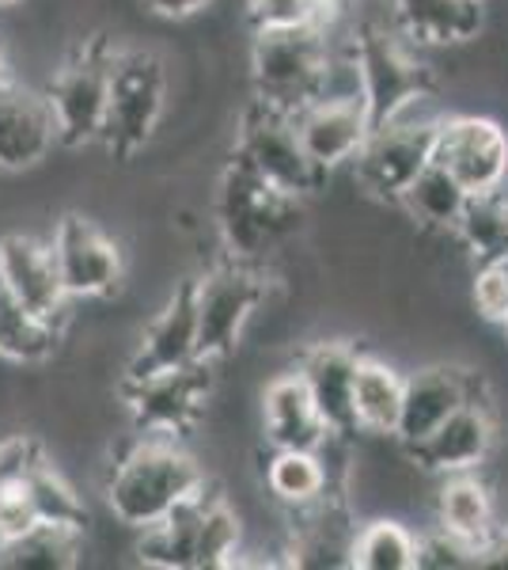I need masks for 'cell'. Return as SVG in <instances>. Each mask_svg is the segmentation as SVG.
<instances>
[{"label":"cell","mask_w":508,"mask_h":570,"mask_svg":"<svg viewBox=\"0 0 508 570\" xmlns=\"http://www.w3.org/2000/svg\"><path fill=\"white\" fill-rule=\"evenodd\" d=\"M432 164L448 168L467 195H501L508 187V130L489 115H445Z\"/></svg>","instance_id":"7c38bea8"},{"label":"cell","mask_w":508,"mask_h":570,"mask_svg":"<svg viewBox=\"0 0 508 570\" xmlns=\"http://www.w3.org/2000/svg\"><path fill=\"white\" fill-rule=\"evenodd\" d=\"M297 134L322 176L353 164L360 145L372 134V115H368L360 96H322L297 115Z\"/></svg>","instance_id":"e0dca14e"},{"label":"cell","mask_w":508,"mask_h":570,"mask_svg":"<svg viewBox=\"0 0 508 570\" xmlns=\"http://www.w3.org/2000/svg\"><path fill=\"white\" fill-rule=\"evenodd\" d=\"M395 31L418 50L467 46L486 31V0H395Z\"/></svg>","instance_id":"44dd1931"},{"label":"cell","mask_w":508,"mask_h":570,"mask_svg":"<svg viewBox=\"0 0 508 570\" xmlns=\"http://www.w3.org/2000/svg\"><path fill=\"white\" fill-rule=\"evenodd\" d=\"M418 567H437V570H459V567H475V551L467 544H459L448 532H432V537L421 540L418 551Z\"/></svg>","instance_id":"e575fe53"},{"label":"cell","mask_w":508,"mask_h":570,"mask_svg":"<svg viewBox=\"0 0 508 570\" xmlns=\"http://www.w3.org/2000/svg\"><path fill=\"white\" fill-rule=\"evenodd\" d=\"M46 456L42 441L34 434H4L0 438V499H4L8 491H16L27 475H31V468L39 464Z\"/></svg>","instance_id":"d6a6232c"},{"label":"cell","mask_w":508,"mask_h":570,"mask_svg":"<svg viewBox=\"0 0 508 570\" xmlns=\"http://www.w3.org/2000/svg\"><path fill=\"white\" fill-rule=\"evenodd\" d=\"M432 510H437V529L448 532V537H456L459 544H467L475 556L494 540V532L501 529V521H497L494 487H489L478 472L440 475Z\"/></svg>","instance_id":"7402d4cb"},{"label":"cell","mask_w":508,"mask_h":570,"mask_svg":"<svg viewBox=\"0 0 508 570\" xmlns=\"http://www.w3.org/2000/svg\"><path fill=\"white\" fill-rule=\"evenodd\" d=\"M141 4L160 20H190V16L206 12L212 0H141Z\"/></svg>","instance_id":"8d00e7d4"},{"label":"cell","mask_w":508,"mask_h":570,"mask_svg":"<svg viewBox=\"0 0 508 570\" xmlns=\"http://www.w3.org/2000/svg\"><path fill=\"white\" fill-rule=\"evenodd\" d=\"M122 407L129 411L137 434H168L187 438L206 419V403L212 395V362L182 365L175 373H160L141 384H118Z\"/></svg>","instance_id":"8fae6325"},{"label":"cell","mask_w":508,"mask_h":570,"mask_svg":"<svg viewBox=\"0 0 508 570\" xmlns=\"http://www.w3.org/2000/svg\"><path fill=\"white\" fill-rule=\"evenodd\" d=\"M478 400L489 403L486 376L478 370L456 365V362L421 365V370L406 373L402 415H399V430H395V441H399L402 449L421 445L451 411H459L464 403H478Z\"/></svg>","instance_id":"4fadbf2b"},{"label":"cell","mask_w":508,"mask_h":570,"mask_svg":"<svg viewBox=\"0 0 508 570\" xmlns=\"http://www.w3.org/2000/svg\"><path fill=\"white\" fill-rule=\"evenodd\" d=\"M61 324L39 316L34 308H27L20 297L0 285V357L12 365H27V370H39V365L53 362L61 343Z\"/></svg>","instance_id":"484cf974"},{"label":"cell","mask_w":508,"mask_h":570,"mask_svg":"<svg viewBox=\"0 0 508 570\" xmlns=\"http://www.w3.org/2000/svg\"><path fill=\"white\" fill-rule=\"evenodd\" d=\"M262 480L273 502L303 513L327 499L330 468L322 461V449H273L270 464L262 468Z\"/></svg>","instance_id":"cb8c5ba5"},{"label":"cell","mask_w":508,"mask_h":570,"mask_svg":"<svg viewBox=\"0 0 508 570\" xmlns=\"http://www.w3.org/2000/svg\"><path fill=\"white\" fill-rule=\"evenodd\" d=\"M39 525V513H34L31 499H27L23 483L16 487V491H8L4 499H0V544H8V540L23 537L27 529Z\"/></svg>","instance_id":"d590c367"},{"label":"cell","mask_w":508,"mask_h":570,"mask_svg":"<svg viewBox=\"0 0 508 570\" xmlns=\"http://www.w3.org/2000/svg\"><path fill=\"white\" fill-rule=\"evenodd\" d=\"M297 217L300 202L266 187L243 160H236L220 179L217 225L232 259L239 263L255 266L266 255V247H273L285 233H292Z\"/></svg>","instance_id":"52a82bcc"},{"label":"cell","mask_w":508,"mask_h":570,"mask_svg":"<svg viewBox=\"0 0 508 570\" xmlns=\"http://www.w3.org/2000/svg\"><path fill=\"white\" fill-rule=\"evenodd\" d=\"M330 35L319 27H289V31H255L251 80L255 104L297 118L303 107L327 96V77L335 66Z\"/></svg>","instance_id":"7a4b0ae2"},{"label":"cell","mask_w":508,"mask_h":570,"mask_svg":"<svg viewBox=\"0 0 508 570\" xmlns=\"http://www.w3.org/2000/svg\"><path fill=\"white\" fill-rule=\"evenodd\" d=\"M501 209H505V228H508V190L501 195Z\"/></svg>","instance_id":"ab89813d"},{"label":"cell","mask_w":508,"mask_h":570,"mask_svg":"<svg viewBox=\"0 0 508 570\" xmlns=\"http://www.w3.org/2000/svg\"><path fill=\"white\" fill-rule=\"evenodd\" d=\"M206 480V464L182 445V438L133 434L110 464L103 499L110 518L137 532L168 518Z\"/></svg>","instance_id":"6da1fadb"},{"label":"cell","mask_w":508,"mask_h":570,"mask_svg":"<svg viewBox=\"0 0 508 570\" xmlns=\"http://www.w3.org/2000/svg\"><path fill=\"white\" fill-rule=\"evenodd\" d=\"M168 110V69L152 50H114L110 69V107L99 141L110 156L129 160L152 141L160 118Z\"/></svg>","instance_id":"8992f818"},{"label":"cell","mask_w":508,"mask_h":570,"mask_svg":"<svg viewBox=\"0 0 508 570\" xmlns=\"http://www.w3.org/2000/svg\"><path fill=\"white\" fill-rule=\"evenodd\" d=\"M501 327H505V343H508V316H505V324H501Z\"/></svg>","instance_id":"60d3db41"},{"label":"cell","mask_w":508,"mask_h":570,"mask_svg":"<svg viewBox=\"0 0 508 570\" xmlns=\"http://www.w3.org/2000/svg\"><path fill=\"white\" fill-rule=\"evenodd\" d=\"M61 145L58 118L46 99V88L8 80L0 88V171L39 168L46 156Z\"/></svg>","instance_id":"ac0fdd59"},{"label":"cell","mask_w":508,"mask_h":570,"mask_svg":"<svg viewBox=\"0 0 508 570\" xmlns=\"http://www.w3.org/2000/svg\"><path fill=\"white\" fill-rule=\"evenodd\" d=\"M0 285L12 297H20L27 308L53 324H69L72 297L64 293L58 263H53L50 240H39L31 233H8L0 236Z\"/></svg>","instance_id":"2e32d148"},{"label":"cell","mask_w":508,"mask_h":570,"mask_svg":"<svg viewBox=\"0 0 508 570\" xmlns=\"http://www.w3.org/2000/svg\"><path fill=\"white\" fill-rule=\"evenodd\" d=\"M470 305L486 324H505L508 316V255L475 263L470 274Z\"/></svg>","instance_id":"1f68e13d"},{"label":"cell","mask_w":508,"mask_h":570,"mask_svg":"<svg viewBox=\"0 0 508 570\" xmlns=\"http://www.w3.org/2000/svg\"><path fill=\"white\" fill-rule=\"evenodd\" d=\"M357 362L360 351L349 346L346 338H319L308 343L297 357V373L308 384L311 400L322 422L330 426L335 438H353L357 422H353V381H357Z\"/></svg>","instance_id":"d6986e66"},{"label":"cell","mask_w":508,"mask_h":570,"mask_svg":"<svg viewBox=\"0 0 508 570\" xmlns=\"http://www.w3.org/2000/svg\"><path fill=\"white\" fill-rule=\"evenodd\" d=\"M239 160L255 171L266 187H273L277 195L289 198H308L322 190L327 176L308 160L297 134V118L281 115L273 107L255 104L239 122V145H236Z\"/></svg>","instance_id":"9c48e42d"},{"label":"cell","mask_w":508,"mask_h":570,"mask_svg":"<svg viewBox=\"0 0 508 570\" xmlns=\"http://www.w3.org/2000/svg\"><path fill=\"white\" fill-rule=\"evenodd\" d=\"M255 31H289V27H316V0H247Z\"/></svg>","instance_id":"836d02e7"},{"label":"cell","mask_w":508,"mask_h":570,"mask_svg":"<svg viewBox=\"0 0 508 570\" xmlns=\"http://www.w3.org/2000/svg\"><path fill=\"white\" fill-rule=\"evenodd\" d=\"M23 0H0V12H8V8H20Z\"/></svg>","instance_id":"f35d334b"},{"label":"cell","mask_w":508,"mask_h":570,"mask_svg":"<svg viewBox=\"0 0 508 570\" xmlns=\"http://www.w3.org/2000/svg\"><path fill=\"white\" fill-rule=\"evenodd\" d=\"M262 438L270 449H327L330 441H341L322 422L297 370L277 373L262 384Z\"/></svg>","instance_id":"ffe728a7"},{"label":"cell","mask_w":508,"mask_h":570,"mask_svg":"<svg viewBox=\"0 0 508 570\" xmlns=\"http://www.w3.org/2000/svg\"><path fill=\"white\" fill-rule=\"evenodd\" d=\"M402 392H406V373H399L391 362H384V357L360 354L357 381H353L357 434L395 438L399 415H402Z\"/></svg>","instance_id":"603a6c76"},{"label":"cell","mask_w":508,"mask_h":570,"mask_svg":"<svg viewBox=\"0 0 508 570\" xmlns=\"http://www.w3.org/2000/svg\"><path fill=\"white\" fill-rule=\"evenodd\" d=\"M501 195H475L467 202L464 217H459V225H456V244L464 247L475 263L508 255V228H505Z\"/></svg>","instance_id":"4dcf8cb0"},{"label":"cell","mask_w":508,"mask_h":570,"mask_svg":"<svg viewBox=\"0 0 508 570\" xmlns=\"http://www.w3.org/2000/svg\"><path fill=\"white\" fill-rule=\"evenodd\" d=\"M421 537L399 518H372L353 529L349 540V567L357 570H418Z\"/></svg>","instance_id":"83f0119b"},{"label":"cell","mask_w":508,"mask_h":570,"mask_svg":"<svg viewBox=\"0 0 508 570\" xmlns=\"http://www.w3.org/2000/svg\"><path fill=\"white\" fill-rule=\"evenodd\" d=\"M432 99L437 96L414 104L406 115L391 118V122L372 126L368 141L353 156V187L360 195L399 206L402 190L429 168L432 145H437V126L445 118V110H429V115L421 110Z\"/></svg>","instance_id":"3957f363"},{"label":"cell","mask_w":508,"mask_h":570,"mask_svg":"<svg viewBox=\"0 0 508 570\" xmlns=\"http://www.w3.org/2000/svg\"><path fill=\"white\" fill-rule=\"evenodd\" d=\"M84 556V529L39 521L23 537L0 544V567L8 570H72Z\"/></svg>","instance_id":"4316f807"},{"label":"cell","mask_w":508,"mask_h":570,"mask_svg":"<svg viewBox=\"0 0 508 570\" xmlns=\"http://www.w3.org/2000/svg\"><path fill=\"white\" fill-rule=\"evenodd\" d=\"M467 202L470 195L464 183L451 176L448 168H440V164H429V168L402 190L399 209L421 228V233L456 236V225H459V217H464Z\"/></svg>","instance_id":"d4e9b609"},{"label":"cell","mask_w":508,"mask_h":570,"mask_svg":"<svg viewBox=\"0 0 508 570\" xmlns=\"http://www.w3.org/2000/svg\"><path fill=\"white\" fill-rule=\"evenodd\" d=\"M8 80H16V77H12V66H8V53H4V46H0V88H4Z\"/></svg>","instance_id":"74e56055"},{"label":"cell","mask_w":508,"mask_h":570,"mask_svg":"<svg viewBox=\"0 0 508 570\" xmlns=\"http://www.w3.org/2000/svg\"><path fill=\"white\" fill-rule=\"evenodd\" d=\"M353 58L360 72V99H365L372 126L406 115L414 104L437 96L432 66L414 42H406L395 27L372 23L353 39Z\"/></svg>","instance_id":"277c9868"},{"label":"cell","mask_w":508,"mask_h":570,"mask_svg":"<svg viewBox=\"0 0 508 570\" xmlns=\"http://www.w3.org/2000/svg\"><path fill=\"white\" fill-rule=\"evenodd\" d=\"M497 441H501V422H497L494 403H464L459 411L440 422L421 445L402 449L425 475H459V472H482L494 456Z\"/></svg>","instance_id":"5bb4252c"},{"label":"cell","mask_w":508,"mask_h":570,"mask_svg":"<svg viewBox=\"0 0 508 570\" xmlns=\"http://www.w3.org/2000/svg\"><path fill=\"white\" fill-rule=\"evenodd\" d=\"M118 46L107 35H88L77 50L50 72L46 99L58 118V137L64 149H84L99 141L110 107V69H114Z\"/></svg>","instance_id":"5b68a950"},{"label":"cell","mask_w":508,"mask_h":570,"mask_svg":"<svg viewBox=\"0 0 508 570\" xmlns=\"http://www.w3.org/2000/svg\"><path fill=\"white\" fill-rule=\"evenodd\" d=\"M23 491H27V499H31L34 513H39V521L72 525V529L88 525L84 499H80V491L69 483V475H64L50 456H42V461L31 468V475L23 480Z\"/></svg>","instance_id":"f546056e"},{"label":"cell","mask_w":508,"mask_h":570,"mask_svg":"<svg viewBox=\"0 0 508 570\" xmlns=\"http://www.w3.org/2000/svg\"><path fill=\"white\" fill-rule=\"evenodd\" d=\"M266 301V278L251 263L225 259L201 278H193V305H198V354L206 362H225L236 354L247 324Z\"/></svg>","instance_id":"ba28073f"},{"label":"cell","mask_w":508,"mask_h":570,"mask_svg":"<svg viewBox=\"0 0 508 570\" xmlns=\"http://www.w3.org/2000/svg\"><path fill=\"white\" fill-rule=\"evenodd\" d=\"M50 247H53L61 285L72 301H103L122 289L126 252L114 236L99 228V220L69 209L53 225Z\"/></svg>","instance_id":"30bf717a"},{"label":"cell","mask_w":508,"mask_h":570,"mask_svg":"<svg viewBox=\"0 0 508 570\" xmlns=\"http://www.w3.org/2000/svg\"><path fill=\"white\" fill-rule=\"evenodd\" d=\"M239 540H243V521H239L236 505L212 487V494L201 505L198 518V548H193V570H217L236 567Z\"/></svg>","instance_id":"f1b7e54d"},{"label":"cell","mask_w":508,"mask_h":570,"mask_svg":"<svg viewBox=\"0 0 508 570\" xmlns=\"http://www.w3.org/2000/svg\"><path fill=\"white\" fill-rule=\"evenodd\" d=\"M198 357V305H193V278H187L175 285L163 308L145 324L133 354L122 365V384H141L160 373H175Z\"/></svg>","instance_id":"9a60e30c"}]
</instances>
